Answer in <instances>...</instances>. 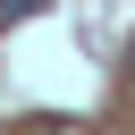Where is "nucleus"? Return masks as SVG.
Instances as JSON below:
<instances>
[{
	"label": "nucleus",
	"mask_w": 135,
	"mask_h": 135,
	"mask_svg": "<svg viewBox=\"0 0 135 135\" xmlns=\"http://www.w3.org/2000/svg\"><path fill=\"white\" fill-rule=\"evenodd\" d=\"M127 68H135V51H127Z\"/></svg>",
	"instance_id": "f03ea898"
},
{
	"label": "nucleus",
	"mask_w": 135,
	"mask_h": 135,
	"mask_svg": "<svg viewBox=\"0 0 135 135\" xmlns=\"http://www.w3.org/2000/svg\"><path fill=\"white\" fill-rule=\"evenodd\" d=\"M42 8H51V0H0V17H8V25H17V17H42Z\"/></svg>",
	"instance_id": "f257e3e1"
}]
</instances>
